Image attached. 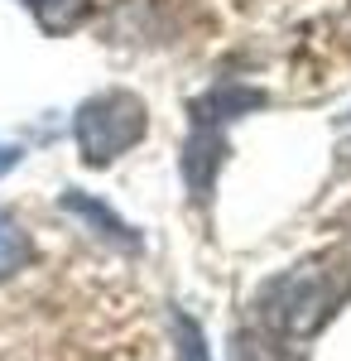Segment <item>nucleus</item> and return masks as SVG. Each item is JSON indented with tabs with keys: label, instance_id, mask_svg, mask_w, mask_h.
<instances>
[{
	"label": "nucleus",
	"instance_id": "nucleus-4",
	"mask_svg": "<svg viewBox=\"0 0 351 361\" xmlns=\"http://www.w3.org/2000/svg\"><path fill=\"white\" fill-rule=\"evenodd\" d=\"M63 207L68 212H78V217H87V222L97 226L106 241H121V246H140V236L130 231V226L121 222L116 212H111L106 202H97V197H87V193H63Z\"/></svg>",
	"mask_w": 351,
	"mask_h": 361
},
{
	"label": "nucleus",
	"instance_id": "nucleus-8",
	"mask_svg": "<svg viewBox=\"0 0 351 361\" xmlns=\"http://www.w3.org/2000/svg\"><path fill=\"white\" fill-rule=\"evenodd\" d=\"M20 164V145H10V140H0V178L10 173V169Z\"/></svg>",
	"mask_w": 351,
	"mask_h": 361
},
{
	"label": "nucleus",
	"instance_id": "nucleus-9",
	"mask_svg": "<svg viewBox=\"0 0 351 361\" xmlns=\"http://www.w3.org/2000/svg\"><path fill=\"white\" fill-rule=\"evenodd\" d=\"M347 121H351V116H347Z\"/></svg>",
	"mask_w": 351,
	"mask_h": 361
},
{
	"label": "nucleus",
	"instance_id": "nucleus-6",
	"mask_svg": "<svg viewBox=\"0 0 351 361\" xmlns=\"http://www.w3.org/2000/svg\"><path fill=\"white\" fill-rule=\"evenodd\" d=\"M173 333H178V357L183 361H207V342H202V328L192 323L188 313L173 318Z\"/></svg>",
	"mask_w": 351,
	"mask_h": 361
},
{
	"label": "nucleus",
	"instance_id": "nucleus-1",
	"mask_svg": "<svg viewBox=\"0 0 351 361\" xmlns=\"http://www.w3.org/2000/svg\"><path fill=\"white\" fill-rule=\"evenodd\" d=\"M265 106V92L241 82H221L212 92H202L188 106V145H183V183H188V197H197L202 207L212 202L216 193V173L226 164L231 145H226V126L241 121L245 111Z\"/></svg>",
	"mask_w": 351,
	"mask_h": 361
},
{
	"label": "nucleus",
	"instance_id": "nucleus-2",
	"mask_svg": "<svg viewBox=\"0 0 351 361\" xmlns=\"http://www.w3.org/2000/svg\"><path fill=\"white\" fill-rule=\"evenodd\" d=\"M351 294L347 275L323 270V265H294L279 279H270L260 289V323L279 337H313L323 323H332V313L342 308Z\"/></svg>",
	"mask_w": 351,
	"mask_h": 361
},
{
	"label": "nucleus",
	"instance_id": "nucleus-7",
	"mask_svg": "<svg viewBox=\"0 0 351 361\" xmlns=\"http://www.w3.org/2000/svg\"><path fill=\"white\" fill-rule=\"evenodd\" d=\"M25 5H29V10H34V15H39V20H44V25L58 34V29H63V15H58V5H73V0H25Z\"/></svg>",
	"mask_w": 351,
	"mask_h": 361
},
{
	"label": "nucleus",
	"instance_id": "nucleus-3",
	"mask_svg": "<svg viewBox=\"0 0 351 361\" xmlns=\"http://www.w3.org/2000/svg\"><path fill=\"white\" fill-rule=\"evenodd\" d=\"M149 130V111L135 92L125 87H106L97 97H87L78 111H73V140H78L82 164L106 169L121 154H130Z\"/></svg>",
	"mask_w": 351,
	"mask_h": 361
},
{
	"label": "nucleus",
	"instance_id": "nucleus-5",
	"mask_svg": "<svg viewBox=\"0 0 351 361\" xmlns=\"http://www.w3.org/2000/svg\"><path fill=\"white\" fill-rule=\"evenodd\" d=\"M29 260H34V241H29V231L0 207V279H15Z\"/></svg>",
	"mask_w": 351,
	"mask_h": 361
}]
</instances>
